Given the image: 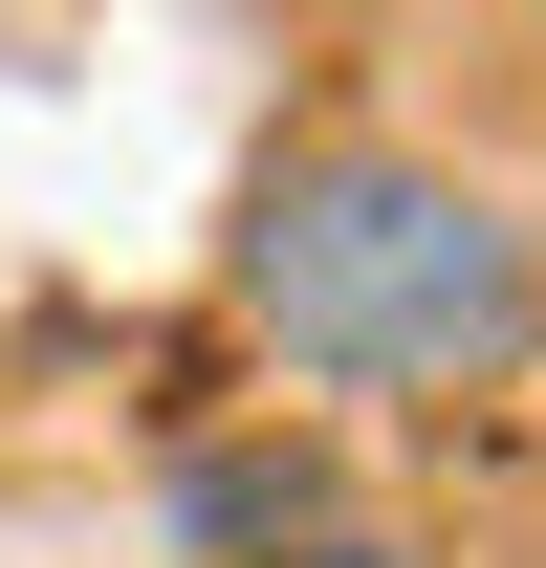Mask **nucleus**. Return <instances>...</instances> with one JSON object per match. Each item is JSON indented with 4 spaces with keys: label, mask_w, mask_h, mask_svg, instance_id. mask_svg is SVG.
Returning <instances> with one entry per match:
<instances>
[{
    "label": "nucleus",
    "mask_w": 546,
    "mask_h": 568,
    "mask_svg": "<svg viewBox=\"0 0 546 568\" xmlns=\"http://www.w3.org/2000/svg\"><path fill=\"white\" fill-rule=\"evenodd\" d=\"M219 284L306 394H481L546 328V219L503 175H459V153H415V132H306L241 197Z\"/></svg>",
    "instance_id": "f257e3e1"
},
{
    "label": "nucleus",
    "mask_w": 546,
    "mask_h": 568,
    "mask_svg": "<svg viewBox=\"0 0 546 568\" xmlns=\"http://www.w3.org/2000/svg\"><path fill=\"white\" fill-rule=\"evenodd\" d=\"M328 525V459L306 437H219V459H175V547H219V568H284Z\"/></svg>",
    "instance_id": "f03ea898"
},
{
    "label": "nucleus",
    "mask_w": 546,
    "mask_h": 568,
    "mask_svg": "<svg viewBox=\"0 0 546 568\" xmlns=\"http://www.w3.org/2000/svg\"><path fill=\"white\" fill-rule=\"evenodd\" d=\"M284 568H415V547H372V525H306V547H284Z\"/></svg>",
    "instance_id": "7ed1b4c3"
}]
</instances>
